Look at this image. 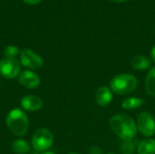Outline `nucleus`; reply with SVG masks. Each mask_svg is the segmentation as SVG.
Listing matches in <instances>:
<instances>
[{
  "label": "nucleus",
  "instance_id": "f257e3e1",
  "mask_svg": "<svg viewBox=\"0 0 155 154\" xmlns=\"http://www.w3.org/2000/svg\"><path fill=\"white\" fill-rule=\"evenodd\" d=\"M112 131L124 142L135 139L137 126L135 121L124 113H117L111 117L109 121Z\"/></svg>",
  "mask_w": 155,
  "mask_h": 154
},
{
  "label": "nucleus",
  "instance_id": "f03ea898",
  "mask_svg": "<svg viewBox=\"0 0 155 154\" xmlns=\"http://www.w3.org/2000/svg\"><path fill=\"white\" fill-rule=\"evenodd\" d=\"M6 126L12 134L15 136H24L28 130L29 122L25 113L19 109L15 108L11 110L6 116Z\"/></svg>",
  "mask_w": 155,
  "mask_h": 154
},
{
  "label": "nucleus",
  "instance_id": "7ed1b4c3",
  "mask_svg": "<svg viewBox=\"0 0 155 154\" xmlns=\"http://www.w3.org/2000/svg\"><path fill=\"white\" fill-rule=\"evenodd\" d=\"M138 86L137 78L129 73L119 74L112 78L109 87L113 93L119 95H126L133 93Z\"/></svg>",
  "mask_w": 155,
  "mask_h": 154
},
{
  "label": "nucleus",
  "instance_id": "20e7f679",
  "mask_svg": "<svg viewBox=\"0 0 155 154\" xmlns=\"http://www.w3.org/2000/svg\"><path fill=\"white\" fill-rule=\"evenodd\" d=\"M32 147L41 152H46L54 143V135L52 132L46 128H40L35 131L32 137Z\"/></svg>",
  "mask_w": 155,
  "mask_h": 154
},
{
  "label": "nucleus",
  "instance_id": "39448f33",
  "mask_svg": "<svg viewBox=\"0 0 155 154\" xmlns=\"http://www.w3.org/2000/svg\"><path fill=\"white\" fill-rule=\"evenodd\" d=\"M137 131L146 138H152L155 135V120L148 112L141 113L136 122Z\"/></svg>",
  "mask_w": 155,
  "mask_h": 154
},
{
  "label": "nucleus",
  "instance_id": "423d86ee",
  "mask_svg": "<svg viewBox=\"0 0 155 154\" xmlns=\"http://www.w3.org/2000/svg\"><path fill=\"white\" fill-rule=\"evenodd\" d=\"M20 63L30 70H37L44 65V59L33 50L25 48L20 51Z\"/></svg>",
  "mask_w": 155,
  "mask_h": 154
},
{
  "label": "nucleus",
  "instance_id": "0eeeda50",
  "mask_svg": "<svg viewBox=\"0 0 155 154\" xmlns=\"http://www.w3.org/2000/svg\"><path fill=\"white\" fill-rule=\"evenodd\" d=\"M21 71L20 62L15 58H4L0 61V74L7 79L17 77Z\"/></svg>",
  "mask_w": 155,
  "mask_h": 154
},
{
  "label": "nucleus",
  "instance_id": "6e6552de",
  "mask_svg": "<svg viewBox=\"0 0 155 154\" xmlns=\"http://www.w3.org/2000/svg\"><path fill=\"white\" fill-rule=\"evenodd\" d=\"M17 81L22 86L28 89H35L40 85L41 83L40 77L30 70H25L20 73L17 76Z\"/></svg>",
  "mask_w": 155,
  "mask_h": 154
},
{
  "label": "nucleus",
  "instance_id": "1a4fd4ad",
  "mask_svg": "<svg viewBox=\"0 0 155 154\" xmlns=\"http://www.w3.org/2000/svg\"><path fill=\"white\" fill-rule=\"evenodd\" d=\"M21 107L28 112H36L39 111L43 105H44V102L43 100L37 96V95H26L25 97H23L21 99Z\"/></svg>",
  "mask_w": 155,
  "mask_h": 154
},
{
  "label": "nucleus",
  "instance_id": "9d476101",
  "mask_svg": "<svg viewBox=\"0 0 155 154\" xmlns=\"http://www.w3.org/2000/svg\"><path fill=\"white\" fill-rule=\"evenodd\" d=\"M95 103L101 106L105 107L111 103L113 101V92L109 86H101L95 93L94 96Z\"/></svg>",
  "mask_w": 155,
  "mask_h": 154
},
{
  "label": "nucleus",
  "instance_id": "9b49d317",
  "mask_svg": "<svg viewBox=\"0 0 155 154\" xmlns=\"http://www.w3.org/2000/svg\"><path fill=\"white\" fill-rule=\"evenodd\" d=\"M131 64H132V66L134 69H135L137 71H144V70H147L151 67L152 62L145 55L140 54V55L134 56L132 59Z\"/></svg>",
  "mask_w": 155,
  "mask_h": 154
},
{
  "label": "nucleus",
  "instance_id": "f8f14e48",
  "mask_svg": "<svg viewBox=\"0 0 155 154\" xmlns=\"http://www.w3.org/2000/svg\"><path fill=\"white\" fill-rule=\"evenodd\" d=\"M138 154H155V139L146 138L139 142L137 147Z\"/></svg>",
  "mask_w": 155,
  "mask_h": 154
},
{
  "label": "nucleus",
  "instance_id": "ddd939ff",
  "mask_svg": "<svg viewBox=\"0 0 155 154\" xmlns=\"http://www.w3.org/2000/svg\"><path fill=\"white\" fill-rule=\"evenodd\" d=\"M145 91L148 95L155 97V66L152 67L145 78Z\"/></svg>",
  "mask_w": 155,
  "mask_h": 154
},
{
  "label": "nucleus",
  "instance_id": "4468645a",
  "mask_svg": "<svg viewBox=\"0 0 155 154\" xmlns=\"http://www.w3.org/2000/svg\"><path fill=\"white\" fill-rule=\"evenodd\" d=\"M144 103L143 99L139 97H128L124 99L122 103V108L127 111L134 110L137 108H140Z\"/></svg>",
  "mask_w": 155,
  "mask_h": 154
},
{
  "label": "nucleus",
  "instance_id": "2eb2a0df",
  "mask_svg": "<svg viewBox=\"0 0 155 154\" xmlns=\"http://www.w3.org/2000/svg\"><path fill=\"white\" fill-rule=\"evenodd\" d=\"M30 149L29 143L23 139H17L12 143V151L15 154H27L30 152Z\"/></svg>",
  "mask_w": 155,
  "mask_h": 154
},
{
  "label": "nucleus",
  "instance_id": "dca6fc26",
  "mask_svg": "<svg viewBox=\"0 0 155 154\" xmlns=\"http://www.w3.org/2000/svg\"><path fill=\"white\" fill-rule=\"evenodd\" d=\"M139 144V141L136 139L131 141H125L121 144L120 151L123 154H134L137 152V147Z\"/></svg>",
  "mask_w": 155,
  "mask_h": 154
},
{
  "label": "nucleus",
  "instance_id": "f3484780",
  "mask_svg": "<svg viewBox=\"0 0 155 154\" xmlns=\"http://www.w3.org/2000/svg\"><path fill=\"white\" fill-rule=\"evenodd\" d=\"M18 54H20V50L15 45H7L4 49L5 58H15Z\"/></svg>",
  "mask_w": 155,
  "mask_h": 154
},
{
  "label": "nucleus",
  "instance_id": "a211bd4d",
  "mask_svg": "<svg viewBox=\"0 0 155 154\" xmlns=\"http://www.w3.org/2000/svg\"><path fill=\"white\" fill-rule=\"evenodd\" d=\"M88 154H103V150L99 146H91L88 150Z\"/></svg>",
  "mask_w": 155,
  "mask_h": 154
},
{
  "label": "nucleus",
  "instance_id": "6ab92c4d",
  "mask_svg": "<svg viewBox=\"0 0 155 154\" xmlns=\"http://www.w3.org/2000/svg\"><path fill=\"white\" fill-rule=\"evenodd\" d=\"M25 4L27 5H37L39 4L42 0H23Z\"/></svg>",
  "mask_w": 155,
  "mask_h": 154
},
{
  "label": "nucleus",
  "instance_id": "aec40b11",
  "mask_svg": "<svg viewBox=\"0 0 155 154\" xmlns=\"http://www.w3.org/2000/svg\"><path fill=\"white\" fill-rule=\"evenodd\" d=\"M150 56H151V59L152 61L155 63V45L153 46V48L151 49V52H150Z\"/></svg>",
  "mask_w": 155,
  "mask_h": 154
},
{
  "label": "nucleus",
  "instance_id": "412c9836",
  "mask_svg": "<svg viewBox=\"0 0 155 154\" xmlns=\"http://www.w3.org/2000/svg\"><path fill=\"white\" fill-rule=\"evenodd\" d=\"M112 2H114V3H124V2H127L129 0H110Z\"/></svg>",
  "mask_w": 155,
  "mask_h": 154
},
{
  "label": "nucleus",
  "instance_id": "4be33fe9",
  "mask_svg": "<svg viewBox=\"0 0 155 154\" xmlns=\"http://www.w3.org/2000/svg\"><path fill=\"white\" fill-rule=\"evenodd\" d=\"M41 154H54V153H53V152H42Z\"/></svg>",
  "mask_w": 155,
  "mask_h": 154
},
{
  "label": "nucleus",
  "instance_id": "5701e85b",
  "mask_svg": "<svg viewBox=\"0 0 155 154\" xmlns=\"http://www.w3.org/2000/svg\"><path fill=\"white\" fill-rule=\"evenodd\" d=\"M68 154H78V153H76V152H70V153H68Z\"/></svg>",
  "mask_w": 155,
  "mask_h": 154
},
{
  "label": "nucleus",
  "instance_id": "b1692460",
  "mask_svg": "<svg viewBox=\"0 0 155 154\" xmlns=\"http://www.w3.org/2000/svg\"><path fill=\"white\" fill-rule=\"evenodd\" d=\"M107 154H114V153H107Z\"/></svg>",
  "mask_w": 155,
  "mask_h": 154
}]
</instances>
